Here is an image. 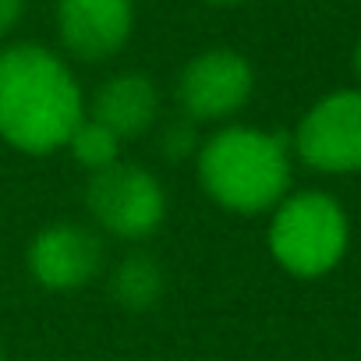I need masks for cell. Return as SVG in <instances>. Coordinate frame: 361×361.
Wrapping results in <instances>:
<instances>
[{
    "mask_svg": "<svg viewBox=\"0 0 361 361\" xmlns=\"http://www.w3.org/2000/svg\"><path fill=\"white\" fill-rule=\"evenodd\" d=\"M82 89L71 68L43 43L0 50V138L29 156L64 149L82 124Z\"/></svg>",
    "mask_w": 361,
    "mask_h": 361,
    "instance_id": "6da1fadb",
    "label": "cell"
},
{
    "mask_svg": "<svg viewBox=\"0 0 361 361\" xmlns=\"http://www.w3.org/2000/svg\"><path fill=\"white\" fill-rule=\"evenodd\" d=\"M206 195L231 213H266L290 195V142L280 131L234 124L199 149Z\"/></svg>",
    "mask_w": 361,
    "mask_h": 361,
    "instance_id": "7a4b0ae2",
    "label": "cell"
},
{
    "mask_svg": "<svg viewBox=\"0 0 361 361\" xmlns=\"http://www.w3.org/2000/svg\"><path fill=\"white\" fill-rule=\"evenodd\" d=\"M350 245L347 209L326 192H294L273 209L269 252L298 280L333 273Z\"/></svg>",
    "mask_w": 361,
    "mask_h": 361,
    "instance_id": "3957f363",
    "label": "cell"
},
{
    "mask_svg": "<svg viewBox=\"0 0 361 361\" xmlns=\"http://www.w3.org/2000/svg\"><path fill=\"white\" fill-rule=\"evenodd\" d=\"M85 206L92 220L124 241H142L159 231L166 216L163 185L138 163H110L96 170L85 185Z\"/></svg>",
    "mask_w": 361,
    "mask_h": 361,
    "instance_id": "277c9868",
    "label": "cell"
},
{
    "mask_svg": "<svg viewBox=\"0 0 361 361\" xmlns=\"http://www.w3.org/2000/svg\"><path fill=\"white\" fill-rule=\"evenodd\" d=\"M290 149L319 173H361V89H336L315 99L301 117Z\"/></svg>",
    "mask_w": 361,
    "mask_h": 361,
    "instance_id": "5b68a950",
    "label": "cell"
},
{
    "mask_svg": "<svg viewBox=\"0 0 361 361\" xmlns=\"http://www.w3.org/2000/svg\"><path fill=\"white\" fill-rule=\"evenodd\" d=\"M255 89V71L238 50L216 47L192 57L177 78V103L188 121H224L234 117Z\"/></svg>",
    "mask_w": 361,
    "mask_h": 361,
    "instance_id": "8992f818",
    "label": "cell"
},
{
    "mask_svg": "<svg viewBox=\"0 0 361 361\" xmlns=\"http://www.w3.org/2000/svg\"><path fill=\"white\" fill-rule=\"evenodd\" d=\"M103 269V241L78 224L43 227L29 245V273L47 290H78Z\"/></svg>",
    "mask_w": 361,
    "mask_h": 361,
    "instance_id": "52a82bcc",
    "label": "cell"
},
{
    "mask_svg": "<svg viewBox=\"0 0 361 361\" xmlns=\"http://www.w3.org/2000/svg\"><path fill=\"white\" fill-rule=\"evenodd\" d=\"M135 29L131 0H57V32L71 57L110 61Z\"/></svg>",
    "mask_w": 361,
    "mask_h": 361,
    "instance_id": "ba28073f",
    "label": "cell"
},
{
    "mask_svg": "<svg viewBox=\"0 0 361 361\" xmlns=\"http://www.w3.org/2000/svg\"><path fill=\"white\" fill-rule=\"evenodd\" d=\"M156 114H159V92L152 78L142 71H121L106 78L96 89L92 106H89V117L110 128L121 142L145 135L156 124Z\"/></svg>",
    "mask_w": 361,
    "mask_h": 361,
    "instance_id": "9c48e42d",
    "label": "cell"
},
{
    "mask_svg": "<svg viewBox=\"0 0 361 361\" xmlns=\"http://www.w3.org/2000/svg\"><path fill=\"white\" fill-rule=\"evenodd\" d=\"M110 287H114V298H117L124 308L145 312V308H152V305L159 301V294H163V269H159V262H156L152 255L131 252L128 259L117 262Z\"/></svg>",
    "mask_w": 361,
    "mask_h": 361,
    "instance_id": "30bf717a",
    "label": "cell"
},
{
    "mask_svg": "<svg viewBox=\"0 0 361 361\" xmlns=\"http://www.w3.org/2000/svg\"><path fill=\"white\" fill-rule=\"evenodd\" d=\"M68 149H71L75 163L92 170V173L121 159V138L110 128H103L99 121H92V117H82V124L68 138Z\"/></svg>",
    "mask_w": 361,
    "mask_h": 361,
    "instance_id": "8fae6325",
    "label": "cell"
},
{
    "mask_svg": "<svg viewBox=\"0 0 361 361\" xmlns=\"http://www.w3.org/2000/svg\"><path fill=\"white\" fill-rule=\"evenodd\" d=\"M195 149H199V131H195V121H188V117L170 121L159 131V152L166 159H188Z\"/></svg>",
    "mask_w": 361,
    "mask_h": 361,
    "instance_id": "7c38bea8",
    "label": "cell"
},
{
    "mask_svg": "<svg viewBox=\"0 0 361 361\" xmlns=\"http://www.w3.org/2000/svg\"><path fill=\"white\" fill-rule=\"evenodd\" d=\"M25 15V0H0V36H8Z\"/></svg>",
    "mask_w": 361,
    "mask_h": 361,
    "instance_id": "4fadbf2b",
    "label": "cell"
},
{
    "mask_svg": "<svg viewBox=\"0 0 361 361\" xmlns=\"http://www.w3.org/2000/svg\"><path fill=\"white\" fill-rule=\"evenodd\" d=\"M354 71H357V78H361V39H357V47H354Z\"/></svg>",
    "mask_w": 361,
    "mask_h": 361,
    "instance_id": "5bb4252c",
    "label": "cell"
},
{
    "mask_svg": "<svg viewBox=\"0 0 361 361\" xmlns=\"http://www.w3.org/2000/svg\"><path fill=\"white\" fill-rule=\"evenodd\" d=\"M206 4H216V8H234V4H241V0H206Z\"/></svg>",
    "mask_w": 361,
    "mask_h": 361,
    "instance_id": "9a60e30c",
    "label": "cell"
},
{
    "mask_svg": "<svg viewBox=\"0 0 361 361\" xmlns=\"http://www.w3.org/2000/svg\"><path fill=\"white\" fill-rule=\"evenodd\" d=\"M0 361H4V354H0Z\"/></svg>",
    "mask_w": 361,
    "mask_h": 361,
    "instance_id": "2e32d148",
    "label": "cell"
}]
</instances>
